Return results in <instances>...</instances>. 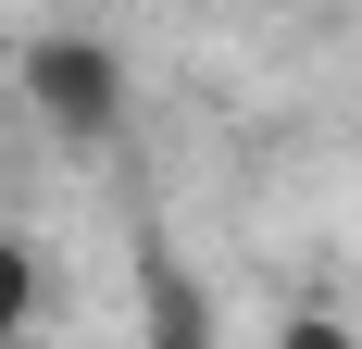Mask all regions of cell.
<instances>
[{"instance_id":"cell-1","label":"cell","mask_w":362,"mask_h":349,"mask_svg":"<svg viewBox=\"0 0 362 349\" xmlns=\"http://www.w3.org/2000/svg\"><path fill=\"white\" fill-rule=\"evenodd\" d=\"M25 88H37L50 112H63L75 138H100V125H112V50H100V37H37Z\"/></svg>"},{"instance_id":"cell-2","label":"cell","mask_w":362,"mask_h":349,"mask_svg":"<svg viewBox=\"0 0 362 349\" xmlns=\"http://www.w3.org/2000/svg\"><path fill=\"white\" fill-rule=\"evenodd\" d=\"M25 312H37V249L0 237V337H25Z\"/></svg>"},{"instance_id":"cell-3","label":"cell","mask_w":362,"mask_h":349,"mask_svg":"<svg viewBox=\"0 0 362 349\" xmlns=\"http://www.w3.org/2000/svg\"><path fill=\"white\" fill-rule=\"evenodd\" d=\"M275 349H350V337H337L325 312H300V324H288V337H275Z\"/></svg>"},{"instance_id":"cell-4","label":"cell","mask_w":362,"mask_h":349,"mask_svg":"<svg viewBox=\"0 0 362 349\" xmlns=\"http://www.w3.org/2000/svg\"><path fill=\"white\" fill-rule=\"evenodd\" d=\"M163 349H200V324H187V312H175V337H163Z\"/></svg>"}]
</instances>
